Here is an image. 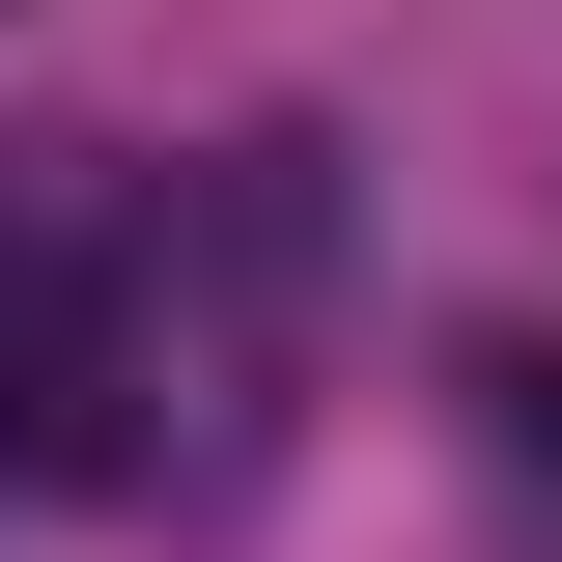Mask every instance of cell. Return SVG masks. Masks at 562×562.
I'll list each match as a JSON object with an SVG mask.
<instances>
[{
  "label": "cell",
  "instance_id": "6da1fadb",
  "mask_svg": "<svg viewBox=\"0 0 562 562\" xmlns=\"http://www.w3.org/2000/svg\"><path fill=\"white\" fill-rule=\"evenodd\" d=\"M140 310H169L140 169L113 140H0V479H113L140 450Z\"/></svg>",
  "mask_w": 562,
  "mask_h": 562
}]
</instances>
